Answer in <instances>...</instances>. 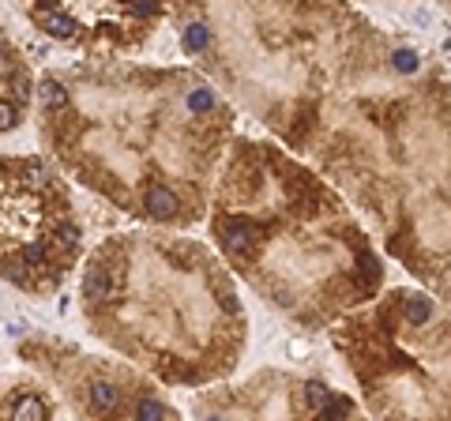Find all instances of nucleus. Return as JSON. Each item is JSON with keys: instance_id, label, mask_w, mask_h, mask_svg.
Segmentation results:
<instances>
[{"instance_id": "1", "label": "nucleus", "mask_w": 451, "mask_h": 421, "mask_svg": "<svg viewBox=\"0 0 451 421\" xmlns=\"http://www.w3.org/2000/svg\"><path fill=\"white\" fill-rule=\"evenodd\" d=\"M222 245L230 248L233 256H245L252 248V226L245 218H226L222 222Z\"/></svg>"}, {"instance_id": "2", "label": "nucleus", "mask_w": 451, "mask_h": 421, "mask_svg": "<svg viewBox=\"0 0 451 421\" xmlns=\"http://www.w3.org/2000/svg\"><path fill=\"white\" fill-rule=\"evenodd\" d=\"M147 210L151 218H174L177 215V196L166 188V184H151L147 188Z\"/></svg>"}, {"instance_id": "3", "label": "nucleus", "mask_w": 451, "mask_h": 421, "mask_svg": "<svg viewBox=\"0 0 451 421\" xmlns=\"http://www.w3.org/2000/svg\"><path fill=\"white\" fill-rule=\"evenodd\" d=\"M110 289H113V279H110V271H105V263H95L83 279V294L90 301H102V297H110Z\"/></svg>"}, {"instance_id": "4", "label": "nucleus", "mask_w": 451, "mask_h": 421, "mask_svg": "<svg viewBox=\"0 0 451 421\" xmlns=\"http://www.w3.org/2000/svg\"><path fill=\"white\" fill-rule=\"evenodd\" d=\"M42 26H46L49 38H75V31H79V23L72 16H64V11H46Z\"/></svg>"}, {"instance_id": "5", "label": "nucleus", "mask_w": 451, "mask_h": 421, "mask_svg": "<svg viewBox=\"0 0 451 421\" xmlns=\"http://www.w3.org/2000/svg\"><path fill=\"white\" fill-rule=\"evenodd\" d=\"M8 414L11 417H23V421H38V417H46V403L34 399V395H23L16 406H8Z\"/></svg>"}, {"instance_id": "6", "label": "nucleus", "mask_w": 451, "mask_h": 421, "mask_svg": "<svg viewBox=\"0 0 451 421\" xmlns=\"http://www.w3.org/2000/svg\"><path fill=\"white\" fill-rule=\"evenodd\" d=\"M429 316H433V301H429V297H410V301H406V324H410V327L429 324Z\"/></svg>"}, {"instance_id": "7", "label": "nucleus", "mask_w": 451, "mask_h": 421, "mask_svg": "<svg viewBox=\"0 0 451 421\" xmlns=\"http://www.w3.org/2000/svg\"><path fill=\"white\" fill-rule=\"evenodd\" d=\"M38 95H42V105H49V110H64V105H68V90L60 83H53V79H46V83L38 87Z\"/></svg>"}, {"instance_id": "8", "label": "nucleus", "mask_w": 451, "mask_h": 421, "mask_svg": "<svg viewBox=\"0 0 451 421\" xmlns=\"http://www.w3.org/2000/svg\"><path fill=\"white\" fill-rule=\"evenodd\" d=\"M90 406H95V410H113L117 406V388L105 384V380H98V384L90 388Z\"/></svg>"}, {"instance_id": "9", "label": "nucleus", "mask_w": 451, "mask_h": 421, "mask_svg": "<svg viewBox=\"0 0 451 421\" xmlns=\"http://www.w3.org/2000/svg\"><path fill=\"white\" fill-rule=\"evenodd\" d=\"M207 42H211V31L203 23H189V26H184V49H189V53L207 49Z\"/></svg>"}, {"instance_id": "10", "label": "nucleus", "mask_w": 451, "mask_h": 421, "mask_svg": "<svg viewBox=\"0 0 451 421\" xmlns=\"http://www.w3.org/2000/svg\"><path fill=\"white\" fill-rule=\"evenodd\" d=\"M46 260H49V252H46L42 241H26L23 245V263L26 267H46Z\"/></svg>"}, {"instance_id": "11", "label": "nucleus", "mask_w": 451, "mask_h": 421, "mask_svg": "<svg viewBox=\"0 0 451 421\" xmlns=\"http://www.w3.org/2000/svg\"><path fill=\"white\" fill-rule=\"evenodd\" d=\"M189 110L192 113H211V110H215V95H211L207 87H196L189 95Z\"/></svg>"}, {"instance_id": "12", "label": "nucleus", "mask_w": 451, "mask_h": 421, "mask_svg": "<svg viewBox=\"0 0 451 421\" xmlns=\"http://www.w3.org/2000/svg\"><path fill=\"white\" fill-rule=\"evenodd\" d=\"M304 403H309V406H312V410H316V414H320V410H324V406L331 403V391H327L324 384H309V388H304Z\"/></svg>"}, {"instance_id": "13", "label": "nucleus", "mask_w": 451, "mask_h": 421, "mask_svg": "<svg viewBox=\"0 0 451 421\" xmlns=\"http://www.w3.org/2000/svg\"><path fill=\"white\" fill-rule=\"evenodd\" d=\"M57 241L64 248H75L79 245V226H75V222H60V226H57Z\"/></svg>"}, {"instance_id": "14", "label": "nucleus", "mask_w": 451, "mask_h": 421, "mask_svg": "<svg viewBox=\"0 0 451 421\" xmlns=\"http://www.w3.org/2000/svg\"><path fill=\"white\" fill-rule=\"evenodd\" d=\"M136 417H147V421H158V417H166V406L162 403H154V399H143L136 406Z\"/></svg>"}, {"instance_id": "15", "label": "nucleus", "mask_w": 451, "mask_h": 421, "mask_svg": "<svg viewBox=\"0 0 451 421\" xmlns=\"http://www.w3.org/2000/svg\"><path fill=\"white\" fill-rule=\"evenodd\" d=\"M23 174H26V181H31L34 188H46V184H49V174H46V169L38 166V162H26V166H23Z\"/></svg>"}, {"instance_id": "16", "label": "nucleus", "mask_w": 451, "mask_h": 421, "mask_svg": "<svg viewBox=\"0 0 451 421\" xmlns=\"http://www.w3.org/2000/svg\"><path fill=\"white\" fill-rule=\"evenodd\" d=\"M342 414H350V403H346V399H335V395H331V403L320 410V417H327V421H335V417H342Z\"/></svg>"}, {"instance_id": "17", "label": "nucleus", "mask_w": 451, "mask_h": 421, "mask_svg": "<svg viewBox=\"0 0 451 421\" xmlns=\"http://www.w3.org/2000/svg\"><path fill=\"white\" fill-rule=\"evenodd\" d=\"M395 68L399 72H418V53L414 49H399L395 53Z\"/></svg>"}, {"instance_id": "18", "label": "nucleus", "mask_w": 451, "mask_h": 421, "mask_svg": "<svg viewBox=\"0 0 451 421\" xmlns=\"http://www.w3.org/2000/svg\"><path fill=\"white\" fill-rule=\"evenodd\" d=\"M16 121H19V117H16V105L4 102V105H0V128L11 132V128H16Z\"/></svg>"}, {"instance_id": "19", "label": "nucleus", "mask_w": 451, "mask_h": 421, "mask_svg": "<svg viewBox=\"0 0 451 421\" xmlns=\"http://www.w3.org/2000/svg\"><path fill=\"white\" fill-rule=\"evenodd\" d=\"M132 11H136L139 19H151V16H158V0H136Z\"/></svg>"}, {"instance_id": "20", "label": "nucleus", "mask_w": 451, "mask_h": 421, "mask_svg": "<svg viewBox=\"0 0 451 421\" xmlns=\"http://www.w3.org/2000/svg\"><path fill=\"white\" fill-rule=\"evenodd\" d=\"M361 275H365L368 282H376V279H380V263H376L373 256H368V252L361 256Z\"/></svg>"}]
</instances>
